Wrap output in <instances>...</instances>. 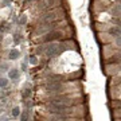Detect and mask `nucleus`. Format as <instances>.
<instances>
[{"label":"nucleus","mask_w":121,"mask_h":121,"mask_svg":"<svg viewBox=\"0 0 121 121\" xmlns=\"http://www.w3.org/2000/svg\"><path fill=\"white\" fill-rule=\"evenodd\" d=\"M110 34H114V36H118V27H113V28H110Z\"/></svg>","instance_id":"11"},{"label":"nucleus","mask_w":121,"mask_h":121,"mask_svg":"<svg viewBox=\"0 0 121 121\" xmlns=\"http://www.w3.org/2000/svg\"><path fill=\"white\" fill-rule=\"evenodd\" d=\"M69 104H70V101L66 98H55V99H52V101L48 102L47 108L52 113H60L69 106Z\"/></svg>","instance_id":"1"},{"label":"nucleus","mask_w":121,"mask_h":121,"mask_svg":"<svg viewBox=\"0 0 121 121\" xmlns=\"http://www.w3.org/2000/svg\"><path fill=\"white\" fill-rule=\"evenodd\" d=\"M19 114H20V108H19V106H15V108L12 109V116L13 117H17Z\"/></svg>","instance_id":"8"},{"label":"nucleus","mask_w":121,"mask_h":121,"mask_svg":"<svg viewBox=\"0 0 121 121\" xmlns=\"http://www.w3.org/2000/svg\"><path fill=\"white\" fill-rule=\"evenodd\" d=\"M19 55H20L19 50H11V51H9V59H17Z\"/></svg>","instance_id":"6"},{"label":"nucleus","mask_w":121,"mask_h":121,"mask_svg":"<svg viewBox=\"0 0 121 121\" xmlns=\"http://www.w3.org/2000/svg\"><path fill=\"white\" fill-rule=\"evenodd\" d=\"M30 94H31L30 89H26V90H23V97H24V98H27V97H30Z\"/></svg>","instance_id":"12"},{"label":"nucleus","mask_w":121,"mask_h":121,"mask_svg":"<svg viewBox=\"0 0 121 121\" xmlns=\"http://www.w3.org/2000/svg\"><path fill=\"white\" fill-rule=\"evenodd\" d=\"M58 3H59V0H42L40 4H39V7L42 9H48V8L55 7Z\"/></svg>","instance_id":"3"},{"label":"nucleus","mask_w":121,"mask_h":121,"mask_svg":"<svg viewBox=\"0 0 121 121\" xmlns=\"http://www.w3.org/2000/svg\"><path fill=\"white\" fill-rule=\"evenodd\" d=\"M59 51H60V44H58V43L48 44L47 47H46V50H44V52H46L47 56H55Z\"/></svg>","instance_id":"2"},{"label":"nucleus","mask_w":121,"mask_h":121,"mask_svg":"<svg viewBox=\"0 0 121 121\" xmlns=\"http://www.w3.org/2000/svg\"><path fill=\"white\" fill-rule=\"evenodd\" d=\"M8 85V79L7 78H0V87H5Z\"/></svg>","instance_id":"9"},{"label":"nucleus","mask_w":121,"mask_h":121,"mask_svg":"<svg viewBox=\"0 0 121 121\" xmlns=\"http://www.w3.org/2000/svg\"><path fill=\"white\" fill-rule=\"evenodd\" d=\"M55 38H59V34H50V36H46V40H52Z\"/></svg>","instance_id":"10"},{"label":"nucleus","mask_w":121,"mask_h":121,"mask_svg":"<svg viewBox=\"0 0 121 121\" xmlns=\"http://www.w3.org/2000/svg\"><path fill=\"white\" fill-rule=\"evenodd\" d=\"M19 70L17 69H11L8 71V78H11V79H17L19 78Z\"/></svg>","instance_id":"5"},{"label":"nucleus","mask_w":121,"mask_h":121,"mask_svg":"<svg viewBox=\"0 0 121 121\" xmlns=\"http://www.w3.org/2000/svg\"><path fill=\"white\" fill-rule=\"evenodd\" d=\"M24 22H26V16H22L20 17V24H24Z\"/></svg>","instance_id":"14"},{"label":"nucleus","mask_w":121,"mask_h":121,"mask_svg":"<svg viewBox=\"0 0 121 121\" xmlns=\"http://www.w3.org/2000/svg\"><path fill=\"white\" fill-rule=\"evenodd\" d=\"M56 17H58V15H56L55 12H50V13H46L43 17H42V22H52V20H55Z\"/></svg>","instance_id":"4"},{"label":"nucleus","mask_w":121,"mask_h":121,"mask_svg":"<svg viewBox=\"0 0 121 121\" xmlns=\"http://www.w3.org/2000/svg\"><path fill=\"white\" fill-rule=\"evenodd\" d=\"M59 87H60V85L58 82H55V83H48L47 85V89L48 90H59Z\"/></svg>","instance_id":"7"},{"label":"nucleus","mask_w":121,"mask_h":121,"mask_svg":"<svg viewBox=\"0 0 121 121\" xmlns=\"http://www.w3.org/2000/svg\"><path fill=\"white\" fill-rule=\"evenodd\" d=\"M30 63H31V65H36V63H38V58L31 56V58H30Z\"/></svg>","instance_id":"13"}]
</instances>
